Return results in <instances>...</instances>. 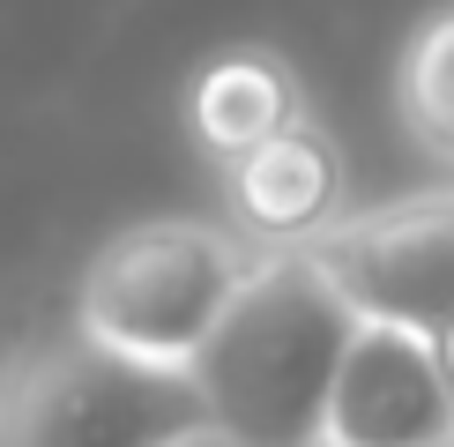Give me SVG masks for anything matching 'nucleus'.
Instances as JSON below:
<instances>
[{"label":"nucleus","instance_id":"obj_1","mask_svg":"<svg viewBox=\"0 0 454 447\" xmlns=\"http://www.w3.org/2000/svg\"><path fill=\"white\" fill-rule=\"evenodd\" d=\"M350 335L357 313L335 298L328 276L306 254H269L186 372L209 433L239 447H320Z\"/></svg>","mask_w":454,"mask_h":447},{"label":"nucleus","instance_id":"obj_4","mask_svg":"<svg viewBox=\"0 0 454 447\" xmlns=\"http://www.w3.org/2000/svg\"><path fill=\"white\" fill-rule=\"evenodd\" d=\"M306 261L357 321L440 343L454 328V186L387 201V209H350L320 247H306Z\"/></svg>","mask_w":454,"mask_h":447},{"label":"nucleus","instance_id":"obj_5","mask_svg":"<svg viewBox=\"0 0 454 447\" xmlns=\"http://www.w3.org/2000/svg\"><path fill=\"white\" fill-rule=\"evenodd\" d=\"M320 447H454V380L440 343L357 321L328 388Z\"/></svg>","mask_w":454,"mask_h":447},{"label":"nucleus","instance_id":"obj_2","mask_svg":"<svg viewBox=\"0 0 454 447\" xmlns=\"http://www.w3.org/2000/svg\"><path fill=\"white\" fill-rule=\"evenodd\" d=\"M254 269H261V254L246 247L231 224L149 216V224L112 231L90 254L67 328L90 335L112 358H135V365H157V372H194L201 343L239 306Z\"/></svg>","mask_w":454,"mask_h":447},{"label":"nucleus","instance_id":"obj_8","mask_svg":"<svg viewBox=\"0 0 454 447\" xmlns=\"http://www.w3.org/2000/svg\"><path fill=\"white\" fill-rule=\"evenodd\" d=\"M395 127L425 164L454 172V0L425 8L395 52Z\"/></svg>","mask_w":454,"mask_h":447},{"label":"nucleus","instance_id":"obj_7","mask_svg":"<svg viewBox=\"0 0 454 447\" xmlns=\"http://www.w3.org/2000/svg\"><path fill=\"white\" fill-rule=\"evenodd\" d=\"M306 112H313L306 82H298V67L276 45H231L216 60H201L194 82H186V135H194V149L216 172L254 157L261 142H276Z\"/></svg>","mask_w":454,"mask_h":447},{"label":"nucleus","instance_id":"obj_9","mask_svg":"<svg viewBox=\"0 0 454 447\" xmlns=\"http://www.w3.org/2000/svg\"><path fill=\"white\" fill-rule=\"evenodd\" d=\"M179 447H239V440H223V433H209V425H201L194 440H179Z\"/></svg>","mask_w":454,"mask_h":447},{"label":"nucleus","instance_id":"obj_6","mask_svg":"<svg viewBox=\"0 0 454 447\" xmlns=\"http://www.w3.org/2000/svg\"><path fill=\"white\" fill-rule=\"evenodd\" d=\"M343 216H350V157L313 112L283 127L276 142H261L254 157L223 164V224L261 261L320 247Z\"/></svg>","mask_w":454,"mask_h":447},{"label":"nucleus","instance_id":"obj_3","mask_svg":"<svg viewBox=\"0 0 454 447\" xmlns=\"http://www.w3.org/2000/svg\"><path fill=\"white\" fill-rule=\"evenodd\" d=\"M186 372L112 358L90 335H30L0 365V447H179L201 433Z\"/></svg>","mask_w":454,"mask_h":447},{"label":"nucleus","instance_id":"obj_10","mask_svg":"<svg viewBox=\"0 0 454 447\" xmlns=\"http://www.w3.org/2000/svg\"><path fill=\"white\" fill-rule=\"evenodd\" d=\"M440 365H447V380H454V328L440 335Z\"/></svg>","mask_w":454,"mask_h":447}]
</instances>
